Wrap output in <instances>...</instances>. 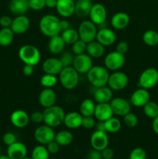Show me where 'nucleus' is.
<instances>
[{"instance_id":"cd10ccee","label":"nucleus","mask_w":158,"mask_h":159,"mask_svg":"<svg viewBox=\"0 0 158 159\" xmlns=\"http://www.w3.org/2000/svg\"><path fill=\"white\" fill-rule=\"evenodd\" d=\"M29 9V0H11L9 3V10L15 16L25 15Z\"/></svg>"},{"instance_id":"f3484780","label":"nucleus","mask_w":158,"mask_h":159,"mask_svg":"<svg viewBox=\"0 0 158 159\" xmlns=\"http://www.w3.org/2000/svg\"><path fill=\"white\" fill-rule=\"evenodd\" d=\"M30 20L26 16H16L12 19V23L10 28L15 34H23L28 31L30 27Z\"/></svg>"},{"instance_id":"0e129e2a","label":"nucleus","mask_w":158,"mask_h":159,"mask_svg":"<svg viewBox=\"0 0 158 159\" xmlns=\"http://www.w3.org/2000/svg\"><path fill=\"white\" fill-rule=\"evenodd\" d=\"M77 1H79V0H77Z\"/></svg>"},{"instance_id":"58836bf2","label":"nucleus","mask_w":158,"mask_h":159,"mask_svg":"<svg viewBox=\"0 0 158 159\" xmlns=\"http://www.w3.org/2000/svg\"><path fill=\"white\" fill-rule=\"evenodd\" d=\"M58 79H57V75L50 74H45L40 78V85L43 88H49L53 89L57 84Z\"/></svg>"},{"instance_id":"ea45409f","label":"nucleus","mask_w":158,"mask_h":159,"mask_svg":"<svg viewBox=\"0 0 158 159\" xmlns=\"http://www.w3.org/2000/svg\"><path fill=\"white\" fill-rule=\"evenodd\" d=\"M139 120L137 116L135 113H126L125 116H123V124L129 128H134L137 126Z\"/></svg>"},{"instance_id":"79ce46f5","label":"nucleus","mask_w":158,"mask_h":159,"mask_svg":"<svg viewBox=\"0 0 158 159\" xmlns=\"http://www.w3.org/2000/svg\"><path fill=\"white\" fill-rule=\"evenodd\" d=\"M147 152L142 148L133 149L129 155V159H147Z\"/></svg>"},{"instance_id":"7ed1b4c3","label":"nucleus","mask_w":158,"mask_h":159,"mask_svg":"<svg viewBox=\"0 0 158 159\" xmlns=\"http://www.w3.org/2000/svg\"><path fill=\"white\" fill-rule=\"evenodd\" d=\"M86 75L89 83L95 88H99L107 85L110 74L105 67L102 65H93Z\"/></svg>"},{"instance_id":"49530a36","label":"nucleus","mask_w":158,"mask_h":159,"mask_svg":"<svg viewBox=\"0 0 158 159\" xmlns=\"http://www.w3.org/2000/svg\"><path fill=\"white\" fill-rule=\"evenodd\" d=\"M29 120L34 124H40L43 123V112L35 111L31 113L29 116Z\"/></svg>"},{"instance_id":"ddd939ff","label":"nucleus","mask_w":158,"mask_h":159,"mask_svg":"<svg viewBox=\"0 0 158 159\" xmlns=\"http://www.w3.org/2000/svg\"><path fill=\"white\" fill-rule=\"evenodd\" d=\"M88 16L89 20L98 26H102L104 23H105L107 19L106 8L101 3L93 4Z\"/></svg>"},{"instance_id":"3c124183","label":"nucleus","mask_w":158,"mask_h":159,"mask_svg":"<svg viewBox=\"0 0 158 159\" xmlns=\"http://www.w3.org/2000/svg\"><path fill=\"white\" fill-rule=\"evenodd\" d=\"M12 23V19L9 16L5 15L0 18V26L2 28L10 27Z\"/></svg>"},{"instance_id":"dca6fc26","label":"nucleus","mask_w":158,"mask_h":159,"mask_svg":"<svg viewBox=\"0 0 158 159\" xmlns=\"http://www.w3.org/2000/svg\"><path fill=\"white\" fill-rule=\"evenodd\" d=\"M96 40L103 45L104 47H108L114 44L116 40V34L114 30L110 28L102 27L98 30Z\"/></svg>"},{"instance_id":"9d476101","label":"nucleus","mask_w":158,"mask_h":159,"mask_svg":"<svg viewBox=\"0 0 158 159\" xmlns=\"http://www.w3.org/2000/svg\"><path fill=\"white\" fill-rule=\"evenodd\" d=\"M129 83V77L125 72L116 71L109 75L108 85L112 91H121L126 88Z\"/></svg>"},{"instance_id":"72a5a7b5","label":"nucleus","mask_w":158,"mask_h":159,"mask_svg":"<svg viewBox=\"0 0 158 159\" xmlns=\"http://www.w3.org/2000/svg\"><path fill=\"white\" fill-rule=\"evenodd\" d=\"M15 34L10 27L2 28L0 30V45L7 47L12 43Z\"/></svg>"},{"instance_id":"f704fd0d","label":"nucleus","mask_w":158,"mask_h":159,"mask_svg":"<svg viewBox=\"0 0 158 159\" xmlns=\"http://www.w3.org/2000/svg\"><path fill=\"white\" fill-rule=\"evenodd\" d=\"M60 36L66 44L72 45L74 42H76L79 39V34L77 30L71 27L62 31Z\"/></svg>"},{"instance_id":"1a4fd4ad","label":"nucleus","mask_w":158,"mask_h":159,"mask_svg":"<svg viewBox=\"0 0 158 159\" xmlns=\"http://www.w3.org/2000/svg\"><path fill=\"white\" fill-rule=\"evenodd\" d=\"M56 133L53 127L43 124L37 127L34 131V138L38 144L45 145L54 141Z\"/></svg>"},{"instance_id":"f03ea898","label":"nucleus","mask_w":158,"mask_h":159,"mask_svg":"<svg viewBox=\"0 0 158 159\" xmlns=\"http://www.w3.org/2000/svg\"><path fill=\"white\" fill-rule=\"evenodd\" d=\"M43 114L44 124L54 128L63 124L66 113L61 107L54 105L45 108L43 111Z\"/></svg>"},{"instance_id":"a19ab883","label":"nucleus","mask_w":158,"mask_h":159,"mask_svg":"<svg viewBox=\"0 0 158 159\" xmlns=\"http://www.w3.org/2000/svg\"><path fill=\"white\" fill-rule=\"evenodd\" d=\"M87 43L81 40V39H78L76 42H74L72 44L71 48V51L74 55H78V54H85L86 53Z\"/></svg>"},{"instance_id":"c9c22d12","label":"nucleus","mask_w":158,"mask_h":159,"mask_svg":"<svg viewBox=\"0 0 158 159\" xmlns=\"http://www.w3.org/2000/svg\"><path fill=\"white\" fill-rule=\"evenodd\" d=\"M143 41L149 47H155L158 44V32L148 30L143 34Z\"/></svg>"},{"instance_id":"09e8293b","label":"nucleus","mask_w":158,"mask_h":159,"mask_svg":"<svg viewBox=\"0 0 158 159\" xmlns=\"http://www.w3.org/2000/svg\"><path fill=\"white\" fill-rule=\"evenodd\" d=\"M116 51L117 52L120 53L122 54H126L127 51H129V44L125 40H121L116 44Z\"/></svg>"},{"instance_id":"4468645a","label":"nucleus","mask_w":158,"mask_h":159,"mask_svg":"<svg viewBox=\"0 0 158 159\" xmlns=\"http://www.w3.org/2000/svg\"><path fill=\"white\" fill-rule=\"evenodd\" d=\"M109 103L112 109L113 113L119 116H125L131 110L130 102L122 97L112 98Z\"/></svg>"},{"instance_id":"6e6552de","label":"nucleus","mask_w":158,"mask_h":159,"mask_svg":"<svg viewBox=\"0 0 158 159\" xmlns=\"http://www.w3.org/2000/svg\"><path fill=\"white\" fill-rule=\"evenodd\" d=\"M125 58L124 54H120L116 51H112L105 55L104 65L108 71H116L120 70L124 66Z\"/></svg>"},{"instance_id":"8fccbe9b","label":"nucleus","mask_w":158,"mask_h":159,"mask_svg":"<svg viewBox=\"0 0 158 159\" xmlns=\"http://www.w3.org/2000/svg\"><path fill=\"white\" fill-rule=\"evenodd\" d=\"M46 149L49 152L50 154H52V155H55L57 152L60 151V146L55 141H53L51 142H50L49 144H47L46 145Z\"/></svg>"},{"instance_id":"2f4dec72","label":"nucleus","mask_w":158,"mask_h":159,"mask_svg":"<svg viewBox=\"0 0 158 159\" xmlns=\"http://www.w3.org/2000/svg\"><path fill=\"white\" fill-rule=\"evenodd\" d=\"M96 104L93 99H85L80 105V113L83 116H92L94 115Z\"/></svg>"},{"instance_id":"680f3d73","label":"nucleus","mask_w":158,"mask_h":159,"mask_svg":"<svg viewBox=\"0 0 158 159\" xmlns=\"http://www.w3.org/2000/svg\"><path fill=\"white\" fill-rule=\"evenodd\" d=\"M91 1H94V0H91Z\"/></svg>"},{"instance_id":"c03bdc74","label":"nucleus","mask_w":158,"mask_h":159,"mask_svg":"<svg viewBox=\"0 0 158 159\" xmlns=\"http://www.w3.org/2000/svg\"><path fill=\"white\" fill-rule=\"evenodd\" d=\"M29 9L33 11H40L46 7L45 0H29Z\"/></svg>"},{"instance_id":"13d9d810","label":"nucleus","mask_w":158,"mask_h":159,"mask_svg":"<svg viewBox=\"0 0 158 159\" xmlns=\"http://www.w3.org/2000/svg\"><path fill=\"white\" fill-rule=\"evenodd\" d=\"M60 28H61V32L70 28L69 22L67 20H60Z\"/></svg>"},{"instance_id":"de8ad7c7","label":"nucleus","mask_w":158,"mask_h":159,"mask_svg":"<svg viewBox=\"0 0 158 159\" xmlns=\"http://www.w3.org/2000/svg\"><path fill=\"white\" fill-rule=\"evenodd\" d=\"M2 141L6 146H9L16 141V137L12 132H7L3 135Z\"/></svg>"},{"instance_id":"b1692460","label":"nucleus","mask_w":158,"mask_h":159,"mask_svg":"<svg viewBox=\"0 0 158 159\" xmlns=\"http://www.w3.org/2000/svg\"><path fill=\"white\" fill-rule=\"evenodd\" d=\"M83 116L79 112L73 111L66 113L64 123L65 127L71 130H74L81 127Z\"/></svg>"},{"instance_id":"6e6d98bb","label":"nucleus","mask_w":158,"mask_h":159,"mask_svg":"<svg viewBox=\"0 0 158 159\" xmlns=\"http://www.w3.org/2000/svg\"><path fill=\"white\" fill-rule=\"evenodd\" d=\"M57 0H45V4L46 7L49 9H54L57 6Z\"/></svg>"},{"instance_id":"9b49d317","label":"nucleus","mask_w":158,"mask_h":159,"mask_svg":"<svg viewBox=\"0 0 158 159\" xmlns=\"http://www.w3.org/2000/svg\"><path fill=\"white\" fill-rule=\"evenodd\" d=\"M72 67L79 74H87L93 67L92 57L87 53L74 55Z\"/></svg>"},{"instance_id":"f8f14e48","label":"nucleus","mask_w":158,"mask_h":159,"mask_svg":"<svg viewBox=\"0 0 158 159\" xmlns=\"http://www.w3.org/2000/svg\"><path fill=\"white\" fill-rule=\"evenodd\" d=\"M108 136L105 130H96L90 138V144L92 149L102 152L108 145Z\"/></svg>"},{"instance_id":"e433bc0d","label":"nucleus","mask_w":158,"mask_h":159,"mask_svg":"<svg viewBox=\"0 0 158 159\" xmlns=\"http://www.w3.org/2000/svg\"><path fill=\"white\" fill-rule=\"evenodd\" d=\"M31 158L32 159H49L50 153L46 146L39 144L33 149Z\"/></svg>"},{"instance_id":"aec40b11","label":"nucleus","mask_w":158,"mask_h":159,"mask_svg":"<svg viewBox=\"0 0 158 159\" xmlns=\"http://www.w3.org/2000/svg\"><path fill=\"white\" fill-rule=\"evenodd\" d=\"M38 101L43 108L52 107L57 102V94L53 89L44 88L39 94Z\"/></svg>"},{"instance_id":"e2e57ef3","label":"nucleus","mask_w":158,"mask_h":159,"mask_svg":"<svg viewBox=\"0 0 158 159\" xmlns=\"http://www.w3.org/2000/svg\"><path fill=\"white\" fill-rule=\"evenodd\" d=\"M157 89H158V84H157Z\"/></svg>"},{"instance_id":"7c9ffc66","label":"nucleus","mask_w":158,"mask_h":159,"mask_svg":"<svg viewBox=\"0 0 158 159\" xmlns=\"http://www.w3.org/2000/svg\"><path fill=\"white\" fill-rule=\"evenodd\" d=\"M73 140H74V136H73L72 133L67 130H63L57 132L55 134V138H54V141L60 147L70 145L73 142Z\"/></svg>"},{"instance_id":"c85d7f7f","label":"nucleus","mask_w":158,"mask_h":159,"mask_svg":"<svg viewBox=\"0 0 158 159\" xmlns=\"http://www.w3.org/2000/svg\"><path fill=\"white\" fill-rule=\"evenodd\" d=\"M105 47L94 40L87 43L86 53L92 58H100L105 54Z\"/></svg>"},{"instance_id":"a211bd4d","label":"nucleus","mask_w":158,"mask_h":159,"mask_svg":"<svg viewBox=\"0 0 158 159\" xmlns=\"http://www.w3.org/2000/svg\"><path fill=\"white\" fill-rule=\"evenodd\" d=\"M63 68L60 58L54 57L45 59L42 65V69L45 74H50L54 75L60 74Z\"/></svg>"},{"instance_id":"37998d69","label":"nucleus","mask_w":158,"mask_h":159,"mask_svg":"<svg viewBox=\"0 0 158 159\" xmlns=\"http://www.w3.org/2000/svg\"><path fill=\"white\" fill-rule=\"evenodd\" d=\"M74 58V54L72 52H69V51H67L62 54L61 57H60V60L61 61L62 65L63 67H69L72 66L73 65V61Z\"/></svg>"},{"instance_id":"393cba45","label":"nucleus","mask_w":158,"mask_h":159,"mask_svg":"<svg viewBox=\"0 0 158 159\" xmlns=\"http://www.w3.org/2000/svg\"><path fill=\"white\" fill-rule=\"evenodd\" d=\"M130 22L129 14L124 12H119L115 13L111 18V25L115 30H121L128 26Z\"/></svg>"},{"instance_id":"5701e85b","label":"nucleus","mask_w":158,"mask_h":159,"mask_svg":"<svg viewBox=\"0 0 158 159\" xmlns=\"http://www.w3.org/2000/svg\"><path fill=\"white\" fill-rule=\"evenodd\" d=\"M27 155V148L26 144L20 141H15L8 146L7 155L11 159H23Z\"/></svg>"},{"instance_id":"a878e982","label":"nucleus","mask_w":158,"mask_h":159,"mask_svg":"<svg viewBox=\"0 0 158 159\" xmlns=\"http://www.w3.org/2000/svg\"><path fill=\"white\" fill-rule=\"evenodd\" d=\"M94 99L97 103H106V102H110V101L113 98V92L108 86L99 87L96 88L94 91Z\"/></svg>"},{"instance_id":"2eb2a0df","label":"nucleus","mask_w":158,"mask_h":159,"mask_svg":"<svg viewBox=\"0 0 158 159\" xmlns=\"http://www.w3.org/2000/svg\"><path fill=\"white\" fill-rule=\"evenodd\" d=\"M150 100V94L148 90L139 88L135 90L130 96V103L135 107H143Z\"/></svg>"},{"instance_id":"bb28decb","label":"nucleus","mask_w":158,"mask_h":159,"mask_svg":"<svg viewBox=\"0 0 158 159\" xmlns=\"http://www.w3.org/2000/svg\"><path fill=\"white\" fill-rule=\"evenodd\" d=\"M65 46H66V43L64 41L63 38L60 34L50 37L47 48L50 54H54V55L62 54L64 50Z\"/></svg>"},{"instance_id":"603ef678","label":"nucleus","mask_w":158,"mask_h":159,"mask_svg":"<svg viewBox=\"0 0 158 159\" xmlns=\"http://www.w3.org/2000/svg\"><path fill=\"white\" fill-rule=\"evenodd\" d=\"M101 153H102V158L104 159H112L114 156V152H113L112 149L108 147L102 150Z\"/></svg>"},{"instance_id":"4be33fe9","label":"nucleus","mask_w":158,"mask_h":159,"mask_svg":"<svg viewBox=\"0 0 158 159\" xmlns=\"http://www.w3.org/2000/svg\"><path fill=\"white\" fill-rule=\"evenodd\" d=\"M114 113H113L112 109L109 102L96 104L93 116L96 120H98V121L105 122L109 118L112 117Z\"/></svg>"},{"instance_id":"423d86ee","label":"nucleus","mask_w":158,"mask_h":159,"mask_svg":"<svg viewBox=\"0 0 158 159\" xmlns=\"http://www.w3.org/2000/svg\"><path fill=\"white\" fill-rule=\"evenodd\" d=\"M98 26L94 24L91 20H85L79 24L77 32L79 39L83 40L86 43L96 40L98 33Z\"/></svg>"},{"instance_id":"a18cd8bd","label":"nucleus","mask_w":158,"mask_h":159,"mask_svg":"<svg viewBox=\"0 0 158 159\" xmlns=\"http://www.w3.org/2000/svg\"><path fill=\"white\" fill-rule=\"evenodd\" d=\"M95 120L92 116H83L81 124L82 127H84L86 130H91V129L95 127Z\"/></svg>"},{"instance_id":"412c9836","label":"nucleus","mask_w":158,"mask_h":159,"mask_svg":"<svg viewBox=\"0 0 158 159\" xmlns=\"http://www.w3.org/2000/svg\"><path fill=\"white\" fill-rule=\"evenodd\" d=\"M29 116L25 110H16L10 115V122L16 128H24L29 124Z\"/></svg>"},{"instance_id":"f257e3e1","label":"nucleus","mask_w":158,"mask_h":159,"mask_svg":"<svg viewBox=\"0 0 158 159\" xmlns=\"http://www.w3.org/2000/svg\"><path fill=\"white\" fill-rule=\"evenodd\" d=\"M39 29L44 36L52 37L59 35L61 32L60 20L53 14H46L43 16L39 22Z\"/></svg>"},{"instance_id":"4d7b16f0","label":"nucleus","mask_w":158,"mask_h":159,"mask_svg":"<svg viewBox=\"0 0 158 159\" xmlns=\"http://www.w3.org/2000/svg\"><path fill=\"white\" fill-rule=\"evenodd\" d=\"M152 128H153V132L158 135V116L153 119V122H152Z\"/></svg>"},{"instance_id":"bf43d9fd","label":"nucleus","mask_w":158,"mask_h":159,"mask_svg":"<svg viewBox=\"0 0 158 159\" xmlns=\"http://www.w3.org/2000/svg\"><path fill=\"white\" fill-rule=\"evenodd\" d=\"M0 159H11L8 155H2V156H0Z\"/></svg>"},{"instance_id":"69168bd1","label":"nucleus","mask_w":158,"mask_h":159,"mask_svg":"<svg viewBox=\"0 0 158 159\" xmlns=\"http://www.w3.org/2000/svg\"><path fill=\"white\" fill-rule=\"evenodd\" d=\"M102 159H104V158H102Z\"/></svg>"},{"instance_id":"c756f323","label":"nucleus","mask_w":158,"mask_h":159,"mask_svg":"<svg viewBox=\"0 0 158 159\" xmlns=\"http://www.w3.org/2000/svg\"><path fill=\"white\" fill-rule=\"evenodd\" d=\"M91 0H79L75 2L74 14L79 18L84 19L88 16L92 6Z\"/></svg>"},{"instance_id":"6ab92c4d","label":"nucleus","mask_w":158,"mask_h":159,"mask_svg":"<svg viewBox=\"0 0 158 159\" xmlns=\"http://www.w3.org/2000/svg\"><path fill=\"white\" fill-rule=\"evenodd\" d=\"M59 15L63 18H69L74 14L75 2L74 0H57L55 8Z\"/></svg>"},{"instance_id":"473e14b6","label":"nucleus","mask_w":158,"mask_h":159,"mask_svg":"<svg viewBox=\"0 0 158 159\" xmlns=\"http://www.w3.org/2000/svg\"><path fill=\"white\" fill-rule=\"evenodd\" d=\"M122 127V123L118 118L112 116L104 122V128L107 133L115 134L120 130Z\"/></svg>"},{"instance_id":"5fc2aeb1","label":"nucleus","mask_w":158,"mask_h":159,"mask_svg":"<svg viewBox=\"0 0 158 159\" xmlns=\"http://www.w3.org/2000/svg\"><path fill=\"white\" fill-rule=\"evenodd\" d=\"M88 159H102V153L100 151H97L93 149L92 151H90L88 155Z\"/></svg>"},{"instance_id":"864d4df0","label":"nucleus","mask_w":158,"mask_h":159,"mask_svg":"<svg viewBox=\"0 0 158 159\" xmlns=\"http://www.w3.org/2000/svg\"><path fill=\"white\" fill-rule=\"evenodd\" d=\"M34 72V66L29 65H24L23 68V73L25 76H31Z\"/></svg>"},{"instance_id":"20e7f679","label":"nucleus","mask_w":158,"mask_h":159,"mask_svg":"<svg viewBox=\"0 0 158 159\" xmlns=\"http://www.w3.org/2000/svg\"><path fill=\"white\" fill-rule=\"evenodd\" d=\"M18 55L20 61L24 63V65H29L32 66L38 65L41 59L40 50L32 44H24L20 47Z\"/></svg>"},{"instance_id":"39448f33","label":"nucleus","mask_w":158,"mask_h":159,"mask_svg":"<svg viewBox=\"0 0 158 159\" xmlns=\"http://www.w3.org/2000/svg\"><path fill=\"white\" fill-rule=\"evenodd\" d=\"M59 81L63 88L72 90L79 83V73L72 66L64 67L59 74Z\"/></svg>"},{"instance_id":"052dcab7","label":"nucleus","mask_w":158,"mask_h":159,"mask_svg":"<svg viewBox=\"0 0 158 159\" xmlns=\"http://www.w3.org/2000/svg\"><path fill=\"white\" fill-rule=\"evenodd\" d=\"M23 159H32V158H31V157H30V158H29V157L26 156V157H25V158H23Z\"/></svg>"},{"instance_id":"0eeeda50","label":"nucleus","mask_w":158,"mask_h":159,"mask_svg":"<svg viewBox=\"0 0 158 159\" xmlns=\"http://www.w3.org/2000/svg\"><path fill=\"white\" fill-rule=\"evenodd\" d=\"M158 84V70L154 68H148L140 74L138 80L139 88L150 89Z\"/></svg>"},{"instance_id":"4c0bfd02","label":"nucleus","mask_w":158,"mask_h":159,"mask_svg":"<svg viewBox=\"0 0 158 159\" xmlns=\"http://www.w3.org/2000/svg\"><path fill=\"white\" fill-rule=\"evenodd\" d=\"M143 113L148 118L154 119L158 116V104L153 101H149L143 107Z\"/></svg>"}]
</instances>
